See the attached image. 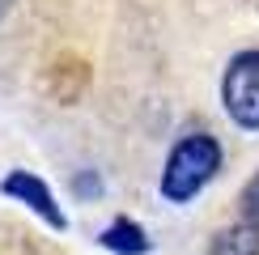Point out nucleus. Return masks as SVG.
Listing matches in <instances>:
<instances>
[{
  "mask_svg": "<svg viewBox=\"0 0 259 255\" xmlns=\"http://www.w3.org/2000/svg\"><path fill=\"white\" fill-rule=\"evenodd\" d=\"M208 255H259V226L251 221H234L212 238Z\"/></svg>",
  "mask_w": 259,
  "mask_h": 255,
  "instance_id": "nucleus-5",
  "label": "nucleus"
},
{
  "mask_svg": "<svg viewBox=\"0 0 259 255\" xmlns=\"http://www.w3.org/2000/svg\"><path fill=\"white\" fill-rule=\"evenodd\" d=\"M221 106L238 128L259 132V47L238 51L221 77Z\"/></svg>",
  "mask_w": 259,
  "mask_h": 255,
  "instance_id": "nucleus-2",
  "label": "nucleus"
},
{
  "mask_svg": "<svg viewBox=\"0 0 259 255\" xmlns=\"http://www.w3.org/2000/svg\"><path fill=\"white\" fill-rule=\"evenodd\" d=\"M9 9H13V0H0V17H5V13H9Z\"/></svg>",
  "mask_w": 259,
  "mask_h": 255,
  "instance_id": "nucleus-7",
  "label": "nucleus"
},
{
  "mask_svg": "<svg viewBox=\"0 0 259 255\" xmlns=\"http://www.w3.org/2000/svg\"><path fill=\"white\" fill-rule=\"evenodd\" d=\"M98 242L106 251H115V255H149V234L136 226V221H127V217H115L111 226H106L102 234H98Z\"/></svg>",
  "mask_w": 259,
  "mask_h": 255,
  "instance_id": "nucleus-4",
  "label": "nucleus"
},
{
  "mask_svg": "<svg viewBox=\"0 0 259 255\" xmlns=\"http://www.w3.org/2000/svg\"><path fill=\"white\" fill-rule=\"evenodd\" d=\"M0 191H5L9 200H17V204H26L34 217L47 221L51 230H68V217H64V208L56 204L51 187L42 183L38 175H30V170H9V175L0 179Z\"/></svg>",
  "mask_w": 259,
  "mask_h": 255,
  "instance_id": "nucleus-3",
  "label": "nucleus"
},
{
  "mask_svg": "<svg viewBox=\"0 0 259 255\" xmlns=\"http://www.w3.org/2000/svg\"><path fill=\"white\" fill-rule=\"evenodd\" d=\"M217 170H221L217 136L191 132V136H183V141L170 149L166 166H161V196H166L170 204H187V200H196L200 191L217 179Z\"/></svg>",
  "mask_w": 259,
  "mask_h": 255,
  "instance_id": "nucleus-1",
  "label": "nucleus"
},
{
  "mask_svg": "<svg viewBox=\"0 0 259 255\" xmlns=\"http://www.w3.org/2000/svg\"><path fill=\"white\" fill-rule=\"evenodd\" d=\"M238 204H242V221H251V226H259V170H255L251 179H246V187H242Z\"/></svg>",
  "mask_w": 259,
  "mask_h": 255,
  "instance_id": "nucleus-6",
  "label": "nucleus"
}]
</instances>
